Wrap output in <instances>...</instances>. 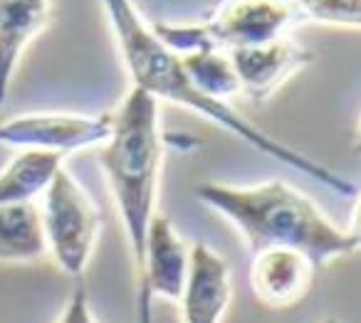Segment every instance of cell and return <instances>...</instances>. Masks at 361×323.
Returning a JSON list of instances; mask_svg holds the SVG:
<instances>
[{
    "mask_svg": "<svg viewBox=\"0 0 361 323\" xmlns=\"http://www.w3.org/2000/svg\"><path fill=\"white\" fill-rule=\"evenodd\" d=\"M104 11L111 23V30H114V40L121 52V60H124L136 89H144L146 94H151L159 101H171V104L186 106V109L206 116L213 124L223 126L226 131L235 134L238 139L250 144L255 151L270 156V158H275L277 163L287 165V168L300 170L307 178L324 185L326 190L341 195V198H351V195L359 193L356 183H351L349 178H344L336 170L322 165L319 160L310 158V156L300 153V151L267 136L255 124H250L245 116L238 114L231 104L211 99L203 91H198L193 87V82L188 80L186 70H183V60L178 55H173L169 47L161 45V40L151 30V25H146L141 20L131 3L109 0V3H104Z\"/></svg>",
    "mask_w": 361,
    "mask_h": 323,
    "instance_id": "obj_1",
    "label": "cell"
},
{
    "mask_svg": "<svg viewBox=\"0 0 361 323\" xmlns=\"http://www.w3.org/2000/svg\"><path fill=\"white\" fill-rule=\"evenodd\" d=\"M196 198L235 224L252 254L277 247L297 249L322 269L356 252L349 234L336 227L310 195L280 178L245 188L206 180L196 185Z\"/></svg>",
    "mask_w": 361,
    "mask_h": 323,
    "instance_id": "obj_2",
    "label": "cell"
},
{
    "mask_svg": "<svg viewBox=\"0 0 361 323\" xmlns=\"http://www.w3.org/2000/svg\"><path fill=\"white\" fill-rule=\"evenodd\" d=\"M164 158L159 131V99L131 89L114 111V134L97 153L111 198L121 215L136 277L146 262V239L156 217V193Z\"/></svg>",
    "mask_w": 361,
    "mask_h": 323,
    "instance_id": "obj_3",
    "label": "cell"
},
{
    "mask_svg": "<svg viewBox=\"0 0 361 323\" xmlns=\"http://www.w3.org/2000/svg\"><path fill=\"white\" fill-rule=\"evenodd\" d=\"M50 252L70 277H82L99 239L102 213L75 175L62 168L42 200Z\"/></svg>",
    "mask_w": 361,
    "mask_h": 323,
    "instance_id": "obj_4",
    "label": "cell"
},
{
    "mask_svg": "<svg viewBox=\"0 0 361 323\" xmlns=\"http://www.w3.org/2000/svg\"><path fill=\"white\" fill-rule=\"evenodd\" d=\"M111 134L114 114H23L3 121L0 126L3 146L23 151H52L60 156L106 144Z\"/></svg>",
    "mask_w": 361,
    "mask_h": 323,
    "instance_id": "obj_5",
    "label": "cell"
},
{
    "mask_svg": "<svg viewBox=\"0 0 361 323\" xmlns=\"http://www.w3.org/2000/svg\"><path fill=\"white\" fill-rule=\"evenodd\" d=\"M191 269V247L178 237L166 215H156L146 239V262L136 277V316L139 323H151V301L156 296L178 303Z\"/></svg>",
    "mask_w": 361,
    "mask_h": 323,
    "instance_id": "obj_6",
    "label": "cell"
},
{
    "mask_svg": "<svg viewBox=\"0 0 361 323\" xmlns=\"http://www.w3.org/2000/svg\"><path fill=\"white\" fill-rule=\"evenodd\" d=\"M300 25L297 3H272V0H245L228 3L206 20V30L213 47L233 52L240 47H260L290 35Z\"/></svg>",
    "mask_w": 361,
    "mask_h": 323,
    "instance_id": "obj_7",
    "label": "cell"
},
{
    "mask_svg": "<svg viewBox=\"0 0 361 323\" xmlns=\"http://www.w3.org/2000/svg\"><path fill=\"white\" fill-rule=\"evenodd\" d=\"M235 65L245 96L255 104L267 101L285 82L314 62V52L292 35L260 47H240L228 52Z\"/></svg>",
    "mask_w": 361,
    "mask_h": 323,
    "instance_id": "obj_8",
    "label": "cell"
},
{
    "mask_svg": "<svg viewBox=\"0 0 361 323\" xmlns=\"http://www.w3.org/2000/svg\"><path fill=\"white\" fill-rule=\"evenodd\" d=\"M317 264L297 249H265L252 254L250 286L255 298L272 311L292 308L310 293Z\"/></svg>",
    "mask_w": 361,
    "mask_h": 323,
    "instance_id": "obj_9",
    "label": "cell"
},
{
    "mask_svg": "<svg viewBox=\"0 0 361 323\" xmlns=\"http://www.w3.org/2000/svg\"><path fill=\"white\" fill-rule=\"evenodd\" d=\"M233 296L231 264L206 242L191 247V269L178 301L183 323H221Z\"/></svg>",
    "mask_w": 361,
    "mask_h": 323,
    "instance_id": "obj_10",
    "label": "cell"
},
{
    "mask_svg": "<svg viewBox=\"0 0 361 323\" xmlns=\"http://www.w3.org/2000/svg\"><path fill=\"white\" fill-rule=\"evenodd\" d=\"M52 3L45 0H3L0 3V65L3 87L13 80L25 47L50 25Z\"/></svg>",
    "mask_w": 361,
    "mask_h": 323,
    "instance_id": "obj_11",
    "label": "cell"
},
{
    "mask_svg": "<svg viewBox=\"0 0 361 323\" xmlns=\"http://www.w3.org/2000/svg\"><path fill=\"white\" fill-rule=\"evenodd\" d=\"M0 259L3 264H32L50 252L42 208L35 203L0 205Z\"/></svg>",
    "mask_w": 361,
    "mask_h": 323,
    "instance_id": "obj_12",
    "label": "cell"
},
{
    "mask_svg": "<svg viewBox=\"0 0 361 323\" xmlns=\"http://www.w3.org/2000/svg\"><path fill=\"white\" fill-rule=\"evenodd\" d=\"M65 156L52 151H20L0 175V205L32 203L40 193H47L62 170Z\"/></svg>",
    "mask_w": 361,
    "mask_h": 323,
    "instance_id": "obj_13",
    "label": "cell"
},
{
    "mask_svg": "<svg viewBox=\"0 0 361 323\" xmlns=\"http://www.w3.org/2000/svg\"><path fill=\"white\" fill-rule=\"evenodd\" d=\"M180 60L193 87L211 99L226 101L228 96L243 91L235 65L228 52H198V55L180 57Z\"/></svg>",
    "mask_w": 361,
    "mask_h": 323,
    "instance_id": "obj_14",
    "label": "cell"
},
{
    "mask_svg": "<svg viewBox=\"0 0 361 323\" xmlns=\"http://www.w3.org/2000/svg\"><path fill=\"white\" fill-rule=\"evenodd\" d=\"M302 23H317L326 27L361 30V0H305L297 3Z\"/></svg>",
    "mask_w": 361,
    "mask_h": 323,
    "instance_id": "obj_15",
    "label": "cell"
},
{
    "mask_svg": "<svg viewBox=\"0 0 361 323\" xmlns=\"http://www.w3.org/2000/svg\"><path fill=\"white\" fill-rule=\"evenodd\" d=\"M55 323H97L94 313L90 308V301H87L85 289H77L70 296V301L65 303L60 318Z\"/></svg>",
    "mask_w": 361,
    "mask_h": 323,
    "instance_id": "obj_16",
    "label": "cell"
},
{
    "mask_svg": "<svg viewBox=\"0 0 361 323\" xmlns=\"http://www.w3.org/2000/svg\"><path fill=\"white\" fill-rule=\"evenodd\" d=\"M346 234H349L351 242H354L356 252H361V188H359V193H356V203H354V210H351Z\"/></svg>",
    "mask_w": 361,
    "mask_h": 323,
    "instance_id": "obj_17",
    "label": "cell"
},
{
    "mask_svg": "<svg viewBox=\"0 0 361 323\" xmlns=\"http://www.w3.org/2000/svg\"><path fill=\"white\" fill-rule=\"evenodd\" d=\"M354 151L361 153V116H359V121H356V129H354Z\"/></svg>",
    "mask_w": 361,
    "mask_h": 323,
    "instance_id": "obj_18",
    "label": "cell"
},
{
    "mask_svg": "<svg viewBox=\"0 0 361 323\" xmlns=\"http://www.w3.org/2000/svg\"><path fill=\"white\" fill-rule=\"evenodd\" d=\"M319 323H339V321H336V318H322Z\"/></svg>",
    "mask_w": 361,
    "mask_h": 323,
    "instance_id": "obj_19",
    "label": "cell"
}]
</instances>
